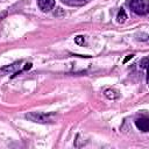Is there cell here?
Wrapping results in <instances>:
<instances>
[{
    "label": "cell",
    "instance_id": "1",
    "mask_svg": "<svg viewBox=\"0 0 149 149\" xmlns=\"http://www.w3.org/2000/svg\"><path fill=\"white\" fill-rule=\"evenodd\" d=\"M24 118L29 121L37 122V123H54L58 115L54 112L43 113V112H29L24 115Z\"/></svg>",
    "mask_w": 149,
    "mask_h": 149
},
{
    "label": "cell",
    "instance_id": "2",
    "mask_svg": "<svg viewBox=\"0 0 149 149\" xmlns=\"http://www.w3.org/2000/svg\"><path fill=\"white\" fill-rule=\"evenodd\" d=\"M129 7L135 14L146 15L149 13V0H130Z\"/></svg>",
    "mask_w": 149,
    "mask_h": 149
},
{
    "label": "cell",
    "instance_id": "3",
    "mask_svg": "<svg viewBox=\"0 0 149 149\" xmlns=\"http://www.w3.org/2000/svg\"><path fill=\"white\" fill-rule=\"evenodd\" d=\"M135 125H136V127L140 130H142L144 133L149 132V119L147 116H140V118H137L135 120Z\"/></svg>",
    "mask_w": 149,
    "mask_h": 149
},
{
    "label": "cell",
    "instance_id": "4",
    "mask_svg": "<svg viewBox=\"0 0 149 149\" xmlns=\"http://www.w3.org/2000/svg\"><path fill=\"white\" fill-rule=\"evenodd\" d=\"M37 6L42 12H50L55 7V0H37Z\"/></svg>",
    "mask_w": 149,
    "mask_h": 149
},
{
    "label": "cell",
    "instance_id": "5",
    "mask_svg": "<svg viewBox=\"0 0 149 149\" xmlns=\"http://www.w3.org/2000/svg\"><path fill=\"white\" fill-rule=\"evenodd\" d=\"M104 94H105V97H106L107 99H111V100H114V99H116V98L119 97L118 91L112 90V88H107V90H105V91H104Z\"/></svg>",
    "mask_w": 149,
    "mask_h": 149
},
{
    "label": "cell",
    "instance_id": "6",
    "mask_svg": "<svg viewBox=\"0 0 149 149\" xmlns=\"http://www.w3.org/2000/svg\"><path fill=\"white\" fill-rule=\"evenodd\" d=\"M126 19H127V14H126L125 9H123V8H121V9L119 10L118 15H116V21H118L119 23H123V22L126 21Z\"/></svg>",
    "mask_w": 149,
    "mask_h": 149
},
{
    "label": "cell",
    "instance_id": "7",
    "mask_svg": "<svg viewBox=\"0 0 149 149\" xmlns=\"http://www.w3.org/2000/svg\"><path fill=\"white\" fill-rule=\"evenodd\" d=\"M20 65V62H16V63H14V64H12V65H9V66H6V68H2L1 69V71H3V72H12V71H14L17 66Z\"/></svg>",
    "mask_w": 149,
    "mask_h": 149
},
{
    "label": "cell",
    "instance_id": "8",
    "mask_svg": "<svg viewBox=\"0 0 149 149\" xmlns=\"http://www.w3.org/2000/svg\"><path fill=\"white\" fill-rule=\"evenodd\" d=\"M74 42H76L77 44H79V45H83V44L85 43V38H84L83 35H78V36L74 37Z\"/></svg>",
    "mask_w": 149,
    "mask_h": 149
},
{
    "label": "cell",
    "instance_id": "9",
    "mask_svg": "<svg viewBox=\"0 0 149 149\" xmlns=\"http://www.w3.org/2000/svg\"><path fill=\"white\" fill-rule=\"evenodd\" d=\"M147 65H148V57H143L141 61H140V66L142 69H147Z\"/></svg>",
    "mask_w": 149,
    "mask_h": 149
},
{
    "label": "cell",
    "instance_id": "10",
    "mask_svg": "<svg viewBox=\"0 0 149 149\" xmlns=\"http://www.w3.org/2000/svg\"><path fill=\"white\" fill-rule=\"evenodd\" d=\"M62 1H64V2H66V3H70V5H73V3L83 2V1H85V0H62Z\"/></svg>",
    "mask_w": 149,
    "mask_h": 149
},
{
    "label": "cell",
    "instance_id": "11",
    "mask_svg": "<svg viewBox=\"0 0 149 149\" xmlns=\"http://www.w3.org/2000/svg\"><path fill=\"white\" fill-rule=\"evenodd\" d=\"M133 57H134V55H128V56H127V57L123 59V63H127V62H128L129 59H132Z\"/></svg>",
    "mask_w": 149,
    "mask_h": 149
}]
</instances>
